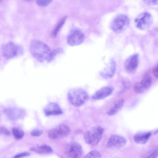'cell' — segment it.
<instances>
[{
	"mask_svg": "<svg viewBox=\"0 0 158 158\" xmlns=\"http://www.w3.org/2000/svg\"><path fill=\"white\" fill-rule=\"evenodd\" d=\"M29 50L32 56L39 62H51L52 50L44 42L37 40H32L30 43Z\"/></svg>",
	"mask_w": 158,
	"mask_h": 158,
	"instance_id": "6da1fadb",
	"label": "cell"
},
{
	"mask_svg": "<svg viewBox=\"0 0 158 158\" xmlns=\"http://www.w3.org/2000/svg\"><path fill=\"white\" fill-rule=\"evenodd\" d=\"M89 98V96L84 89L80 88L71 89L68 94V99L72 105L79 107L83 105Z\"/></svg>",
	"mask_w": 158,
	"mask_h": 158,
	"instance_id": "7a4b0ae2",
	"label": "cell"
},
{
	"mask_svg": "<svg viewBox=\"0 0 158 158\" xmlns=\"http://www.w3.org/2000/svg\"><path fill=\"white\" fill-rule=\"evenodd\" d=\"M23 52V49L21 46L12 41L7 42L1 48L2 55L7 60L21 55Z\"/></svg>",
	"mask_w": 158,
	"mask_h": 158,
	"instance_id": "3957f363",
	"label": "cell"
},
{
	"mask_svg": "<svg viewBox=\"0 0 158 158\" xmlns=\"http://www.w3.org/2000/svg\"><path fill=\"white\" fill-rule=\"evenodd\" d=\"M103 132V129L99 126H94L90 129L85 134V142L92 146L97 145L101 140Z\"/></svg>",
	"mask_w": 158,
	"mask_h": 158,
	"instance_id": "277c9868",
	"label": "cell"
},
{
	"mask_svg": "<svg viewBox=\"0 0 158 158\" xmlns=\"http://www.w3.org/2000/svg\"><path fill=\"white\" fill-rule=\"evenodd\" d=\"M130 23V19L126 15H119L113 19L111 24L110 28L116 33H121L127 28Z\"/></svg>",
	"mask_w": 158,
	"mask_h": 158,
	"instance_id": "5b68a950",
	"label": "cell"
},
{
	"mask_svg": "<svg viewBox=\"0 0 158 158\" xmlns=\"http://www.w3.org/2000/svg\"><path fill=\"white\" fill-rule=\"evenodd\" d=\"M153 19L151 14L144 11L139 14L135 20L136 27L138 29L144 30L149 28L151 25Z\"/></svg>",
	"mask_w": 158,
	"mask_h": 158,
	"instance_id": "8992f818",
	"label": "cell"
},
{
	"mask_svg": "<svg viewBox=\"0 0 158 158\" xmlns=\"http://www.w3.org/2000/svg\"><path fill=\"white\" fill-rule=\"evenodd\" d=\"M85 39L84 34L81 30L77 28H73L69 32L67 38V42L70 46H76L83 43Z\"/></svg>",
	"mask_w": 158,
	"mask_h": 158,
	"instance_id": "52a82bcc",
	"label": "cell"
},
{
	"mask_svg": "<svg viewBox=\"0 0 158 158\" xmlns=\"http://www.w3.org/2000/svg\"><path fill=\"white\" fill-rule=\"evenodd\" d=\"M70 132V129L69 127L62 123L51 129L48 133V136L52 139H57L67 136Z\"/></svg>",
	"mask_w": 158,
	"mask_h": 158,
	"instance_id": "ba28073f",
	"label": "cell"
},
{
	"mask_svg": "<svg viewBox=\"0 0 158 158\" xmlns=\"http://www.w3.org/2000/svg\"><path fill=\"white\" fill-rule=\"evenodd\" d=\"M64 152L66 156L70 158H79L83 153L81 146L75 142L69 143L66 146Z\"/></svg>",
	"mask_w": 158,
	"mask_h": 158,
	"instance_id": "9c48e42d",
	"label": "cell"
},
{
	"mask_svg": "<svg viewBox=\"0 0 158 158\" xmlns=\"http://www.w3.org/2000/svg\"><path fill=\"white\" fill-rule=\"evenodd\" d=\"M127 143V139L124 137L115 134L112 135L109 138L106 146L110 148H119L124 146Z\"/></svg>",
	"mask_w": 158,
	"mask_h": 158,
	"instance_id": "30bf717a",
	"label": "cell"
},
{
	"mask_svg": "<svg viewBox=\"0 0 158 158\" xmlns=\"http://www.w3.org/2000/svg\"><path fill=\"white\" fill-rule=\"evenodd\" d=\"M152 82L151 77L146 74L140 81L134 84L133 89L135 92L138 94L144 93L150 87Z\"/></svg>",
	"mask_w": 158,
	"mask_h": 158,
	"instance_id": "8fae6325",
	"label": "cell"
},
{
	"mask_svg": "<svg viewBox=\"0 0 158 158\" xmlns=\"http://www.w3.org/2000/svg\"><path fill=\"white\" fill-rule=\"evenodd\" d=\"M139 61V56L135 53L129 56L124 63V68L127 73L133 74L136 71L138 67Z\"/></svg>",
	"mask_w": 158,
	"mask_h": 158,
	"instance_id": "7c38bea8",
	"label": "cell"
},
{
	"mask_svg": "<svg viewBox=\"0 0 158 158\" xmlns=\"http://www.w3.org/2000/svg\"><path fill=\"white\" fill-rule=\"evenodd\" d=\"M116 62L114 58L110 59L105 68L100 72L101 76L105 79H110L114 76L116 69Z\"/></svg>",
	"mask_w": 158,
	"mask_h": 158,
	"instance_id": "4fadbf2b",
	"label": "cell"
},
{
	"mask_svg": "<svg viewBox=\"0 0 158 158\" xmlns=\"http://www.w3.org/2000/svg\"><path fill=\"white\" fill-rule=\"evenodd\" d=\"M4 112L8 118L12 120L19 119L23 117L25 110L18 107H9L4 109Z\"/></svg>",
	"mask_w": 158,
	"mask_h": 158,
	"instance_id": "5bb4252c",
	"label": "cell"
},
{
	"mask_svg": "<svg viewBox=\"0 0 158 158\" xmlns=\"http://www.w3.org/2000/svg\"><path fill=\"white\" fill-rule=\"evenodd\" d=\"M44 112L47 116L58 115L63 113L59 105L55 102H50L47 105L44 109Z\"/></svg>",
	"mask_w": 158,
	"mask_h": 158,
	"instance_id": "9a60e30c",
	"label": "cell"
},
{
	"mask_svg": "<svg viewBox=\"0 0 158 158\" xmlns=\"http://www.w3.org/2000/svg\"><path fill=\"white\" fill-rule=\"evenodd\" d=\"M113 89L110 86H105L96 91L92 96V98L95 100L104 99L112 93Z\"/></svg>",
	"mask_w": 158,
	"mask_h": 158,
	"instance_id": "2e32d148",
	"label": "cell"
},
{
	"mask_svg": "<svg viewBox=\"0 0 158 158\" xmlns=\"http://www.w3.org/2000/svg\"><path fill=\"white\" fill-rule=\"evenodd\" d=\"M31 151L43 154H48L52 153L53 150L49 145L46 144H39L30 148Z\"/></svg>",
	"mask_w": 158,
	"mask_h": 158,
	"instance_id": "e0dca14e",
	"label": "cell"
},
{
	"mask_svg": "<svg viewBox=\"0 0 158 158\" xmlns=\"http://www.w3.org/2000/svg\"><path fill=\"white\" fill-rule=\"evenodd\" d=\"M150 132H140L136 134L133 137L134 142L137 143L144 144L147 143L151 135Z\"/></svg>",
	"mask_w": 158,
	"mask_h": 158,
	"instance_id": "ac0fdd59",
	"label": "cell"
},
{
	"mask_svg": "<svg viewBox=\"0 0 158 158\" xmlns=\"http://www.w3.org/2000/svg\"><path fill=\"white\" fill-rule=\"evenodd\" d=\"M124 103V100L121 99L117 101L107 111L109 116H112L116 114L123 107Z\"/></svg>",
	"mask_w": 158,
	"mask_h": 158,
	"instance_id": "d6986e66",
	"label": "cell"
},
{
	"mask_svg": "<svg viewBox=\"0 0 158 158\" xmlns=\"http://www.w3.org/2000/svg\"><path fill=\"white\" fill-rule=\"evenodd\" d=\"M67 18L66 16L63 17L60 20L55 26L52 33V35L53 37L55 38L56 36L59 31L64 24Z\"/></svg>",
	"mask_w": 158,
	"mask_h": 158,
	"instance_id": "ffe728a7",
	"label": "cell"
},
{
	"mask_svg": "<svg viewBox=\"0 0 158 158\" xmlns=\"http://www.w3.org/2000/svg\"><path fill=\"white\" fill-rule=\"evenodd\" d=\"M12 133L14 138L17 140L22 139L24 135V133L23 130L17 127H14L12 128Z\"/></svg>",
	"mask_w": 158,
	"mask_h": 158,
	"instance_id": "44dd1931",
	"label": "cell"
},
{
	"mask_svg": "<svg viewBox=\"0 0 158 158\" xmlns=\"http://www.w3.org/2000/svg\"><path fill=\"white\" fill-rule=\"evenodd\" d=\"M101 157L102 155L97 150H92L87 154L85 157L100 158Z\"/></svg>",
	"mask_w": 158,
	"mask_h": 158,
	"instance_id": "7402d4cb",
	"label": "cell"
},
{
	"mask_svg": "<svg viewBox=\"0 0 158 158\" xmlns=\"http://www.w3.org/2000/svg\"><path fill=\"white\" fill-rule=\"evenodd\" d=\"M63 52V49L60 48H56L52 51L51 56V62L52 61L57 55Z\"/></svg>",
	"mask_w": 158,
	"mask_h": 158,
	"instance_id": "603a6c76",
	"label": "cell"
},
{
	"mask_svg": "<svg viewBox=\"0 0 158 158\" xmlns=\"http://www.w3.org/2000/svg\"><path fill=\"white\" fill-rule=\"evenodd\" d=\"M52 0H35L36 3L39 6L45 7L49 5Z\"/></svg>",
	"mask_w": 158,
	"mask_h": 158,
	"instance_id": "cb8c5ba5",
	"label": "cell"
},
{
	"mask_svg": "<svg viewBox=\"0 0 158 158\" xmlns=\"http://www.w3.org/2000/svg\"><path fill=\"white\" fill-rule=\"evenodd\" d=\"M43 133V130L39 129H35L30 132L31 135L34 136L38 137L41 135Z\"/></svg>",
	"mask_w": 158,
	"mask_h": 158,
	"instance_id": "d4e9b609",
	"label": "cell"
},
{
	"mask_svg": "<svg viewBox=\"0 0 158 158\" xmlns=\"http://www.w3.org/2000/svg\"><path fill=\"white\" fill-rule=\"evenodd\" d=\"M144 2L149 6H154L158 3V0H143Z\"/></svg>",
	"mask_w": 158,
	"mask_h": 158,
	"instance_id": "484cf974",
	"label": "cell"
},
{
	"mask_svg": "<svg viewBox=\"0 0 158 158\" xmlns=\"http://www.w3.org/2000/svg\"><path fill=\"white\" fill-rule=\"evenodd\" d=\"M0 132L1 134L6 135H10V131L6 128L3 126L0 127Z\"/></svg>",
	"mask_w": 158,
	"mask_h": 158,
	"instance_id": "4316f807",
	"label": "cell"
},
{
	"mask_svg": "<svg viewBox=\"0 0 158 158\" xmlns=\"http://www.w3.org/2000/svg\"><path fill=\"white\" fill-rule=\"evenodd\" d=\"M30 153L28 152H24L16 154L15 156L13 157L19 158L23 157H26L30 156Z\"/></svg>",
	"mask_w": 158,
	"mask_h": 158,
	"instance_id": "83f0119b",
	"label": "cell"
},
{
	"mask_svg": "<svg viewBox=\"0 0 158 158\" xmlns=\"http://www.w3.org/2000/svg\"><path fill=\"white\" fill-rule=\"evenodd\" d=\"M158 156V148L155 149L153 152L148 157V158H155Z\"/></svg>",
	"mask_w": 158,
	"mask_h": 158,
	"instance_id": "f1b7e54d",
	"label": "cell"
},
{
	"mask_svg": "<svg viewBox=\"0 0 158 158\" xmlns=\"http://www.w3.org/2000/svg\"><path fill=\"white\" fill-rule=\"evenodd\" d=\"M154 75L158 79V63L155 65L153 69Z\"/></svg>",
	"mask_w": 158,
	"mask_h": 158,
	"instance_id": "f546056e",
	"label": "cell"
},
{
	"mask_svg": "<svg viewBox=\"0 0 158 158\" xmlns=\"http://www.w3.org/2000/svg\"><path fill=\"white\" fill-rule=\"evenodd\" d=\"M158 134V130L156 131L154 133L155 134Z\"/></svg>",
	"mask_w": 158,
	"mask_h": 158,
	"instance_id": "4dcf8cb0",
	"label": "cell"
},
{
	"mask_svg": "<svg viewBox=\"0 0 158 158\" xmlns=\"http://www.w3.org/2000/svg\"><path fill=\"white\" fill-rule=\"evenodd\" d=\"M27 1L30 2L32 1L33 0H25Z\"/></svg>",
	"mask_w": 158,
	"mask_h": 158,
	"instance_id": "1f68e13d",
	"label": "cell"
},
{
	"mask_svg": "<svg viewBox=\"0 0 158 158\" xmlns=\"http://www.w3.org/2000/svg\"><path fill=\"white\" fill-rule=\"evenodd\" d=\"M2 0H0V2H1V1H2Z\"/></svg>",
	"mask_w": 158,
	"mask_h": 158,
	"instance_id": "d6a6232c",
	"label": "cell"
}]
</instances>
